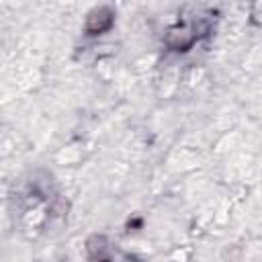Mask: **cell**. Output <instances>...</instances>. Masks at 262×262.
<instances>
[{
    "mask_svg": "<svg viewBox=\"0 0 262 262\" xmlns=\"http://www.w3.org/2000/svg\"><path fill=\"white\" fill-rule=\"evenodd\" d=\"M113 20H115V12L108 6H98L88 14L86 31H88V35H100L113 27Z\"/></svg>",
    "mask_w": 262,
    "mask_h": 262,
    "instance_id": "6da1fadb",
    "label": "cell"
},
{
    "mask_svg": "<svg viewBox=\"0 0 262 262\" xmlns=\"http://www.w3.org/2000/svg\"><path fill=\"white\" fill-rule=\"evenodd\" d=\"M166 43L176 49V51H184L188 49L192 43H194V33L192 31H186V29H176V31H170Z\"/></svg>",
    "mask_w": 262,
    "mask_h": 262,
    "instance_id": "7a4b0ae2",
    "label": "cell"
}]
</instances>
